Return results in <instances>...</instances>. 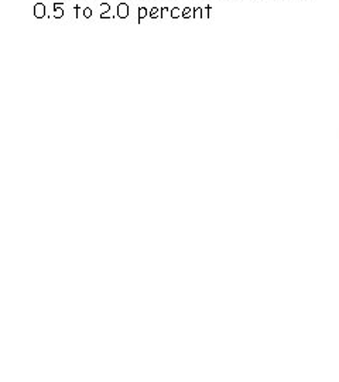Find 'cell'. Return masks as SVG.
<instances>
[{"mask_svg": "<svg viewBox=\"0 0 339 382\" xmlns=\"http://www.w3.org/2000/svg\"><path fill=\"white\" fill-rule=\"evenodd\" d=\"M74 10H75V19H80V6L75 4L74 6Z\"/></svg>", "mask_w": 339, "mask_h": 382, "instance_id": "cell-12", "label": "cell"}, {"mask_svg": "<svg viewBox=\"0 0 339 382\" xmlns=\"http://www.w3.org/2000/svg\"><path fill=\"white\" fill-rule=\"evenodd\" d=\"M84 17L85 19H89V17H92V9H90V7H85Z\"/></svg>", "mask_w": 339, "mask_h": 382, "instance_id": "cell-10", "label": "cell"}, {"mask_svg": "<svg viewBox=\"0 0 339 382\" xmlns=\"http://www.w3.org/2000/svg\"><path fill=\"white\" fill-rule=\"evenodd\" d=\"M100 14H106L108 11H110V4L108 3V1H103V3H100Z\"/></svg>", "mask_w": 339, "mask_h": 382, "instance_id": "cell-9", "label": "cell"}, {"mask_svg": "<svg viewBox=\"0 0 339 382\" xmlns=\"http://www.w3.org/2000/svg\"><path fill=\"white\" fill-rule=\"evenodd\" d=\"M100 19H113V17H110L108 14H100Z\"/></svg>", "mask_w": 339, "mask_h": 382, "instance_id": "cell-14", "label": "cell"}, {"mask_svg": "<svg viewBox=\"0 0 339 382\" xmlns=\"http://www.w3.org/2000/svg\"><path fill=\"white\" fill-rule=\"evenodd\" d=\"M182 19H189L192 17V9L191 7H184L182 9V14H181Z\"/></svg>", "mask_w": 339, "mask_h": 382, "instance_id": "cell-8", "label": "cell"}, {"mask_svg": "<svg viewBox=\"0 0 339 382\" xmlns=\"http://www.w3.org/2000/svg\"><path fill=\"white\" fill-rule=\"evenodd\" d=\"M63 6H64V1H58V3H54L53 4V7H54V17L56 19H63V16H64Z\"/></svg>", "mask_w": 339, "mask_h": 382, "instance_id": "cell-3", "label": "cell"}, {"mask_svg": "<svg viewBox=\"0 0 339 382\" xmlns=\"http://www.w3.org/2000/svg\"><path fill=\"white\" fill-rule=\"evenodd\" d=\"M147 7H145V6H140L139 9H137V23L140 24L142 23V20L145 19V17H147Z\"/></svg>", "mask_w": 339, "mask_h": 382, "instance_id": "cell-4", "label": "cell"}, {"mask_svg": "<svg viewBox=\"0 0 339 382\" xmlns=\"http://www.w3.org/2000/svg\"><path fill=\"white\" fill-rule=\"evenodd\" d=\"M34 17L36 19H44L46 17V4L41 1H37L34 4Z\"/></svg>", "mask_w": 339, "mask_h": 382, "instance_id": "cell-2", "label": "cell"}, {"mask_svg": "<svg viewBox=\"0 0 339 382\" xmlns=\"http://www.w3.org/2000/svg\"><path fill=\"white\" fill-rule=\"evenodd\" d=\"M181 14H182V10L179 9V7H172L171 10H170V17L171 19H179L181 17Z\"/></svg>", "mask_w": 339, "mask_h": 382, "instance_id": "cell-6", "label": "cell"}, {"mask_svg": "<svg viewBox=\"0 0 339 382\" xmlns=\"http://www.w3.org/2000/svg\"><path fill=\"white\" fill-rule=\"evenodd\" d=\"M204 9L202 7H194L192 9V19H204Z\"/></svg>", "mask_w": 339, "mask_h": 382, "instance_id": "cell-5", "label": "cell"}, {"mask_svg": "<svg viewBox=\"0 0 339 382\" xmlns=\"http://www.w3.org/2000/svg\"><path fill=\"white\" fill-rule=\"evenodd\" d=\"M118 17L119 19H122V20H125V19H127L129 17V4L127 3H125V1H122V3H119L118 4Z\"/></svg>", "mask_w": 339, "mask_h": 382, "instance_id": "cell-1", "label": "cell"}, {"mask_svg": "<svg viewBox=\"0 0 339 382\" xmlns=\"http://www.w3.org/2000/svg\"><path fill=\"white\" fill-rule=\"evenodd\" d=\"M149 16H150V19H157V17H160V9L159 7H152L150 9V11H149Z\"/></svg>", "mask_w": 339, "mask_h": 382, "instance_id": "cell-7", "label": "cell"}, {"mask_svg": "<svg viewBox=\"0 0 339 382\" xmlns=\"http://www.w3.org/2000/svg\"><path fill=\"white\" fill-rule=\"evenodd\" d=\"M211 9H212L211 4H208V6L205 7V17H207V19H209V11H211Z\"/></svg>", "mask_w": 339, "mask_h": 382, "instance_id": "cell-11", "label": "cell"}, {"mask_svg": "<svg viewBox=\"0 0 339 382\" xmlns=\"http://www.w3.org/2000/svg\"><path fill=\"white\" fill-rule=\"evenodd\" d=\"M166 11H169V7H162V9H160V19L165 17V13H166Z\"/></svg>", "mask_w": 339, "mask_h": 382, "instance_id": "cell-13", "label": "cell"}]
</instances>
